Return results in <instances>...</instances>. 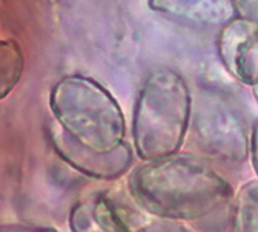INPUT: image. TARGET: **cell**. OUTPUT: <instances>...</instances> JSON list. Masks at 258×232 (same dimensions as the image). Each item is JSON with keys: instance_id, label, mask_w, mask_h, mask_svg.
<instances>
[{"instance_id": "10", "label": "cell", "mask_w": 258, "mask_h": 232, "mask_svg": "<svg viewBox=\"0 0 258 232\" xmlns=\"http://www.w3.org/2000/svg\"><path fill=\"white\" fill-rule=\"evenodd\" d=\"M23 53L13 40L0 39V99L17 85L23 72Z\"/></svg>"}, {"instance_id": "3", "label": "cell", "mask_w": 258, "mask_h": 232, "mask_svg": "<svg viewBox=\"0 0 258 232\" xmlns=\"http://www.w3.org/2000/svg\"><path fill=\"white\" fill-rule=\"evenodd\" d=\"M192 114L185 81L173 70L152 72L135 104L132 135L136 153L144 161L175 155L184 143Z\"/></svg>"}, {"instance_id": "4", "label": "cell", "mask_w": 258, "mask_h": 232, "mask_svg": "<svg viewBox=\"0 0 258 232\" xmlns=\"http://www.w3.org/2000/svg\"><path fill=\"white\" fill-rule=\"evenodd\" d=\"M197 130L201 141L217 155L230 159H241L247 150L246 129L240 116L223 101L215 98L200 108Z\"/></svg>"}, {"instance_id": "6", "label": "cell", "mask_w": 258, "mask_h": 232, "mask_svg": "<svg viewBox=\"0 0 258 232\" xmlns=\"http://www.w3.org/2000/svg\"><path fill=\"white\" fill-rule=\"evenodd\" d=\"M149 7L173 20L200 27L226 25L233 16L230 0H149Z\"/></svg>"}, {"instance_id": "12", "label": "cell", "mask_w": 258, "mask_h": 232, "mask_svg": "<svg viewBox=\"0 0 258 232\" xmlns=\"http://www.w3.org/2000/svg\"><path fill=\"white\" fill-rule=\"evenodd\" d=\"M0 232H54V230H51V229H45V227L17 226V227H0Z\"/></svg>"}, {"instance_id": "9", "label": "cell", "mask_w": 258, "mask_h": 232, "mask_svg": "<svg viewBox=\"0 0 258 232\" xmlns=\"http://www.w3.org/2000/svg\"><path fill=\"white\" fill-rule=\"evenodd\" d=\"M256 181L247 183L233 201L232 232H258Z\"/></svg>"}, {"instance_id": "7", "label": "cell", "mask_w": 258, "mask_h": 232, "mask_svg": "<svg viewBox=\"0 0 258 232\" xmlns=\"http://www.w3.org/2000/svg\"><path fill=\"white\" fill-rule=\"evenodd\" d=\"M53 143L63 159H67L70 164L75 166L78 170L85 172L87 175L99 178L118 177L130 164L132 152L127 146H122L119 150L108 155H95L73 144L57 127L53 133Z\"/></svg>"}, {"instance_id": "5", "label": "cell", "mask_w": 258, "mask_h": 232, "mask_svg": "<svg viewBox=\"0 0 258 232\" xmlns=\"http://www.w3.org/2000/svg\"><path fill=\"white\" fill-rule=\"evenodd\" d=\"M256 33V23L238 17L226 23L218 42L224 67L237 79L253 87L256 85L258 78Z\"/></svg>"}, {"instance_id": "1", "label": "cell", "mask_w": 258, "mask_h": 232, "mask_svg": "<svg viewBox=\"0 0 258 232\" xmlns=\"http://www.w3.org/2000/svg\"><path fill=\"white\" fill-rule=\"evenodd\" d=\"M139 207L167 220L204 218L232 197L230 184L207 162L182 155L144 161L128 177Z\"/></svg>"}, {"instance_id": "2", "label": "cell", "mask_w": 258, "mask_h": 232, "mask_svg": "<svg viewBox=\"0 0 258 232\" xmlns=\"http://www.w3.org/2000/svg\"><path fill=\"white\" fill-rule=\"evenodd\" d=\"M50 107L57 129L78 147L108 155L125 146L124 113L96 81L81 75L62 78L51 90Z\"/></svg>"}, {"instance_id": "11", "label": "cell", "mask_w": 258, "mask_h": 232, "mask_svg": "<svg viewBox=\"0 0 258 232\" xmlns=\"http://www.w3.org/2000/svg\"><path fill=\"white\" fill-rule=\"evenodd\" d=\"M233 13H237L240 19L256 23L258 19V0H230Z\"/></svg>"}, {"instance_id": "8", "label": "cell", "mask_w": 258, "mask_h": 232, "mask_svg": "<svg viewBox=\"0 0 258 232\" xmlns=\"http://www.w3.org/2000/svg\"><path fill=\"white\" fill-rule=\"evenodd\" d=\"M73 232H132L104 195H91L79 201L72 214Z\"/></svg>"}]
</instances>
